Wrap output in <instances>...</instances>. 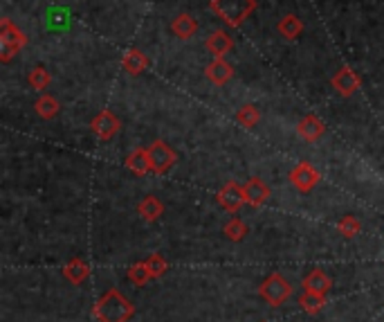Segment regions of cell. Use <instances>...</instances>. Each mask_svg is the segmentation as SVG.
Wrapping results in <instances>:
<instances>
[{"label":"cell","instance_id":"4","mask_svg":"<svg viewBox=\"0 0 384 322\" xmlns=\"http://www.w3.org/2000/svg\"><path fill=\"white\" fill-rule=\"evenodd\" d=\"M324 305H326V296H319V293L303 291L299 296V307L306 311V314H319Z\"/></svg>","mask_w":384,"mask_h":322},{"label":"cell","instance_id":"3","mask_svg":"<svg viewBox=\"0 0 384 322\" xmlns=\"http://www.w3.org/2000/svg\"><path fill=\"white\" fill-rule=\"evenodd\" d=\"M303 291H310V293H319V296H326V293L331 291L333 282L331 277L326 275L324 271H310L308 275L303 277Z\"/></svg>","mask_w":384,"mask_h":322},{"label":"cell","instance_id":"8","mask_svg":"<svg viewBox=\"0 0 384 322\" xmlns=\"http://www.w3.org/2000/svg\"><path fill=\"white\" fill-rule=\"evenodd\" d=\"M144 264H147V268L151 271L153 277H162L167 273V261L162 259L160 255H153V257H149Z\"/></svg>","mask_w":384,"mask_h":322},{"label":"cell","instance_id":"5","mask_svg":"<svg viewBox=\"0 0 384 322\" xmlns=\"http://www.w3.org/2000/svg\"><path fill=\"white\" fill-rule=\"evenodd\" d=\"M88 273H90V268L79 259H74L72 264H68V266L63 268V275L68 277L72 284H81L85 277H88Z\"/></svg>","mask_w":384,"mask_h":322},{"label":"cell","instance_id":"7","mask_svg":"<svg viewBox=\"0 0 384 322\" xmlns=\"http://www.w3.org/2000/svg\"><path fill=\"white\" fill-rule=\"evenodd\" d=\"M128 280L133 282V284H137V287H144L149 280H153V275H151V271L147 268V264H137V266H133L131 271H128Z\"/></svg>","mask_w":384,"mask_h":322},{"label":"cell","instance_id":"11","mask_svg":"<svg viewBox=\"0 0 384 322\" xmlns=\"http://www.w3.org/2000/svg\"><path fill=\"white\" fill-rule=\"evenodd\" d=\"M227 236H229V239H243V234H245V225L241 223V221H232V223H229L227 225Z\"/></svg>","mask_w":384,"mask_h":322},{"label":"cell","instance_id":"10","mask_svg":"<svg viewBox=\"0 0 384 322\" xmlns=\"http://www.w3.org/2000/svg\"><path fill=\"white\" fill-rule=\"evenodd\" d=\"M223 203L229 207V210H234V207H238L241 205V196H238V192H236V187H232L229 185L225 192H223Z\"/></svg>","mask_w":384,"mask_h":322},{"label":"cell","instance_id":"9","mask_svg":"<svg viewBox=\"0 0 384 322\" xmlns=\"http://www.w3.org/2000/svg\"><path fill=\"white\" fill-rule=\"evenodd\" d=\"M265 187L258 183V181H252L247 185V201L249 203H254V205H258V203H263V198H265Z\"/></svg>","mask_w":384,"mask_h":322},{"label":"cell","instance_id":"6","mask_svg":"<svg viewBox=\"0 0 384 322\" xmlns=\"http://www.w3.org/2000/svg\"><path fill=\"white\" fill-rule=\"evenodd\" d=\"M292 181H294V185L299 187V189H310V187L315 185V181H317V174L312 172V169H310L308 165H301V167L292 174Z\"/></svg>","mask_w":384,"mask_h":322},{"label":"cell","instance_id":"13","mask_svg":"<svg viewBox=\"0 0 384 322\" xmlns=\"http://www.w3.org/2000/svg\"><path fill=\"white\" fill-rule=\"evenodd\" d=\"M340 230L347 234V236H353L355 232H358V223H355L353 219H347V221L340 225Z\"/></svg>","mask_w":384,"mask_h":322},{"label":"cell","instance_id":"12","mask_svg":"<svg viewBox=\"0 0 384 322\" xmlns=\"http://www.w3.org/2000/svg\"><path fill=\"white\" fill-rule=\"evenodd\" d=\"M140 210H142L144 216H147V219H156V216L160 214V205H158L156 201H153V198H149L147 203H142Z\"/></svg>","mask_w":384,"mask_h":322},{"label":"cell","instance_id":"2","mask_svg":"<svg viewBox=\"0 0 384 322\" xmlns=\"http://www.w3.org/2000/svg\"><path fill=\"white\" fill-rule=\"evenodd\" d=\"M261 296L265 302H270L272 307H281L283 302L290 298V293H292V284L287 282L283 275H279V273H274V275L267 277L263 284H261Z\"/></svg>","mask_w":384,"mask_h":322},{"label":"cell","instance_id":"1","mask_svg":"<svg viewBox=\"0 0 384 322\" xmlns=\"http://www.w3.org/2000/svg\"><path fill=\"white\" fill-rule=\"evenodd\" d=\"M92 316L99 322H128L135 316V307H133V302L124 298L117 289H108L97 302H94Z\"/></svg>","mask_w":384,"mask_h":322}]
</instances>
